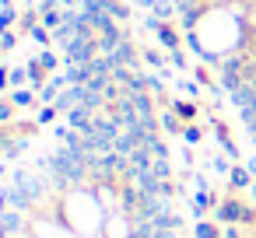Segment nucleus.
<instances>
[{
  "label": "nucleus",
  "instance_id": "nucleus-10",
  "mask_svg": "<svg viewBox=\"0 0 256 238\" xmlns=\"http://www.w3.org/2000/svg\"><path fill=\"white\" fill-rule=\"evenodd\" d=\"M39 63H42V67H46V70H50V74H53V70H56V67H60V60H56V53H53V49H46V53H42V56H39Z\"/></svg>",
  "mask_w": 256,
  "mask_h": 238
},
{
  "label": "nucleus",
  "instance_id": "nucleus-14",
  "mask_svg": "<svg viewBox=\"0 0 256 238\" xmlns=\"http://www.w3.org/2000/svg\"><path fill=\"white\" fill-rule=\"evenodd\" d=\"M8 88H11V70L0 67V91H8Z\"/></svg>",
  "mask_w": 256,
  "mask_h": 238
},
{
  "label": "nucleus",
  "instance_id": "nucleus-13",
  "mask_svg": "<svg viewBox=\"0 0 256 238\" xmlns=\"http://www.w3.org/2000/svg\"><path fill=\"white\" fill-rule=\"evenodd\" d=\"M0 46H4V49H14V46H18V35H14V32H4V35H0Z\"/></svg>",
  "mask_w": 256,
  "mask_h": 238
},
{
  "label": "nucleus",
  "instance_id": "nucleus-8",
  "mask_svg": "<svg viewBox=\"0 0 256 238\" xmlns=\"http://www.w3.org/2000/svg\"><path fill=\"white\" fill-rule=\"evenodd\" d=\"M14 109H18V105H14L11 98H4V102H0V126H8V123L14 119Z\"/></svg>",
  "mask_w": 256,
  "mask_h": 238
},
{
  "label": "nucleus",
  "instance_id": "nucleus-11",
  "mask_svg": "<svg viewBox=\"0 0 256 238\" xmlns=\"http://www.w3.org/2000/svg\"><path fill=\"white\" fill-rule=\"evenodd\" d=\"M25 81H28V67H14L11 70V88H22Z\"/></svg>",
  "mask_w": 256,
  "mask_h": 238
},
{
  "label": "nucleus",
  "instance_id": "nucleus-6",
  "mask_svg": "<svg viewBox=\"0 0 256 238\" xmlns=\"http://www.w3.org/2000/svg\"><path fill=\"white\" fill-rule=\"evenodd\" d=\"M158 123H162V130H168V133H182V130H186V126H182V119H179L172 109H168V112H162V116H158Z\"/></svg>",
  "mask_w": 256,
  "mask_h": 238
},
{
  "label": "nucleus",
  "instance_id": "nucleus-3",
  "mask_svg": "<svg viewBox=\"0 0 256 238\" xmlns=\"http://www.w3.org/2000/svg\"><path fill=\"white\" fill-rule=\"evenodd\" d=\"M0 224H4L11 235H25L22 228H25V214L22 210H4V214H0Z\"/></svg>",
  "mask_w": 256,
  "mask_h": 238
},
{
  "label": "nucleus",
  "instance_id": "nucleus-1",
  "mask_svg": "<svg viewBox=\"0 0 256 238\" xmlns=\"http://www.w3.org/2000/svg\"><path fill=\"white\" fill-rule=\"evenodd\" d=\"M60 228H67L78 238H102L106 207L98 203L92 186H81L60 196Z\"/></svg>",
  "mask_w": 256,
  "mask_h": 238
},
{
  "label": "nucleus",
  "instance_id": "nucleus-7",
  "mask_svg": "<svg viewBox=\"0 0 256 238\" xmlns=\"http://www.w3.org/2000/svg\"><path fill=\"white\" fill-rule=\"evenodd\" d=\"M11 102H14L18 109H32V105H36L39 98H36L32 91H25V88H14V91H11Z\"/></svg>",
  "mask_w": 256,
  "mask_h": 238
},
{
  "label": "nucleus",
  "instance_id": "nucleus-2",
  "mask_svg": "<svg viewBox=\"0 0 256 238\" xmlns=\"http://www.w3.org/2000/svg\"><path fill=\"white\" fill-rule=\"evenodd\" d=\"M210 126H214V137H218V144L224 147V154L238 161V147H235V140H232V133H228V123H221V119H210Z\"/></svg>",
  "mask_w": 256,
  "mask_h": 238
},
{
  "label": "nucleus",
  "instance_id": "nucleus-19",
  "mask_svg": "<svg viewBox=\"0 0 256 238\" xmlns=\"http://www.w3.org/2000/svg\"><path fill=\"white\" fill-rule=\"evenodd\" d=\"M25 238H36V235H25Z\"/></svg>",
  "mask_w": 256,
  "mask_h": 238
},
{
  "label": "nucleus",
  "instance_id": "nucleus-5",
  "mask_svg": "<svg viewBox=\"0 0 256 238\" xmlns=\"http://www.w3.org/2000/svg\"><path fill=\"white\" fill-rule=\"evenodd\" d=\"M172 112H176L182 123H196V116H200L196 102H172Z\"/></svg>",
  "mask_w": 256,
  "mask_h": 238
},
{
  "label": "nucleus",
  "instance_id": "nucleus-15",
  "mask_svg": "<svg viewBox=\"0 0 256 238\" xmlns=\"http://www.w3.org/2000/svg\"><path fill=\"white\" fill-rule=\"evenodd\" d=\"M8 207H11V200H8V189H0V214H4Z\"/></svg>",
  "mask_w": 256,
  "mask_h": 238
},
{
  "label": "nucleus",
  "instance_id": "nucleus-16",
  "mask_svg": "<svg viewBox=\"0 0 256 238\" xmlns=\"http://www.w3.org/2000/svg\"><path fill=\"white\" fill-rule=\"evenodd\" d=\"M246 168H249V172H252V179H256V158H249V161H246Z\"/></svg>",
  "mask_w": 256,
  "mask_h": 238
},
{
  "label": "nucleus",
  "instance_id": "nucleus-18",
  "mask_svg": "<svg viewBox=\"0 0 256 238\" xmlns=\"http://www.w3.org/2000/svg\"><path fill=\"white\" fill-rule=\"evenodd\" d=\"M4 172H8V165H4V161H0V175H4Z\"/></svg>",
  "mask_w": 256,
  "mask_h": 238
},
{
  "label": "nucleus",
  "instance_id": "nucleus-17",
  "mask_svg": "<svg viewBox=\"0 0 256 238\" xmlns=\"http://www.w3.org/2000/svg\"><path fill=\"white\" fill-rule=\"evenodd\" d=\"M246 196H249V200H252V203H256V182H252V186H249V193H246Z\"/></svg>",
  "mask_w": 256,
  "mask_h": 238
},
{
  "label": "nucleus",
  "instance_id": "nucleus-9",
  "mask_svg": "<svg viewBox=\"0 0 256 238\" xmlns=\"http://www.w3.org/2000/svg\"><path fill=\"white\" fill-rule=\"evenodd\" d=\"M56 116H60V109H56V105H46V109H42V112H39L36 119H39V126H50V123H53Z\"/></svg>",
  "mask_w": 256,
  "mask_h": 238
},
{
  "label": "nucleus",
  "instance_id": "nucleus-4",
  "mask_svg": "<svg viewBox=\"0 0 256 238\" xmlns=\"http://www.w3.org/2000/svg\"><path fill=\"white\" fill-rule=\"evenodd\" d=\"M193 238H224V231H221L218 221H196L193 224Z\"/></svg>",
  "mask_w": 256,
  "mask_h": 238
},
{
  "label": "nucleus",
  "instance_id": "nucleus-12",
  "mask_svg": "<svg viewBox=\"0 0 256 238\" xmlns=\"http://www.w3.org/2000/svg\"><path fill=\"white\" fill-rule=\"evenodd\" d=\"M200 137H204V133H200V126H196V123H186V130H182V140H190V144H200Z\"/></svg>",
  "mask_w": 256,
  "mask_h": 238
}]
</instances>
